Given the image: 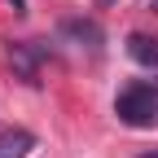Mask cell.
I'll return each instance as SVG.
<instances>
[{
    "instance_id": "obj_1",
    "label": "cell",
    "mask_w": 158,
    "mask_h": 158,
    "mask_svg": "<svg viewBox=\"0 0 158 158\" xmlns=\"http://www.w3.org/2000/svg\"><path fill=\"white\" fill-rule=\"evenodd\" d=\"M114 114L127 127H154L158 123V79H132L127 88H118Z\"/></svg>"
},
{
    "instance_id": "obj_2",
    "label": "cell",
    "mask_w": 158,
    "mask_h": 158,
    "mask_svg": "<svg viewBox=\"0 0 158 158\" xmlns=\"http://www.w3.org/2000/svg\"><path fill=\"white\" fill-rule=\"evenodd\" d=\"M62 35L75 40V48H88L92 57L101 53V40H106V31L97 27L92 18H70V22H62Z\"/></svg>"
},
{
    "instance_id": "obj_3",
    "label": "cell",
    "mask_w": 158,
    "mask_h": 158,
    "mask_svg": "<svg viewBox=\"0 0 158 158\" xmlns=\"http://www.w3.org/2000/svg\"><path fill=\"white\" fill-rule=\"evenodd\" d=\"M40 57H44V48H31V44H9V62H13V70L27 79V84H40Z\"/></svg>"
},
{
    "instance_id": "obj_4",
    "label": "cell",
    "mask_w": 158,
    "mask_h": 158,
    "mask_svg": "<svg viewBox=\"0 0 158 158\" xmlns=\"http://www.w3.org/2000/svg\"><path fill=\"white\" fill-rule=\"evenodd\" d=\"M127 57L145 70H158V35H145V31H132L127 35Z\"/></svg>"
},
{
    "instance_id": "obj_5",
    "label": "cell",
    "mask_w": 158,
    "mask_h": 158,
    "mask_svg": "<svg viewBox=\"0 0 158 158\" xmlns=\"http://www.w3.org/2000/svg\"><path fill=\"white\" fill-rule=\"evenodd\" d=\"M35 149V136L27 127H9V132H0V158H27Z\"/></svg>"
},
{
    "instance_id": "obj_6",
    "label": "cell",
    "mask_w": 158,
    "mask_h": 158,
    "mask_svg": "<svg viewBox=\"0 0 158 158\" xmlns=\"http://www.w3.org/2000/svg\"><path fill=\"white\" fill-rule=\"evenodd\" d=\"M13 9H18V13H22V9H27V0H13Z\"/></svg>"
},
{
    "instance_id": "obj_7",
    "label": "cell",
    "mask_w": 158,
    "mask_h": 158,
    "mask_svg": "<svg viewBox=\"0 0 158 158\" xmlns=\"http://www.w3.org/2000/svg\"><path fill=\"white\" fill-rule=\"evenodd\" d=\"M97 5H114V0H97Z\"/></svg>"
},
{
    "instance_id": "obj_8",
    "label": "cell",
    "mask_w": 158,
    "mask_h": 158,
    "mask_svg": "<svg viewBox=\"0 0 158 158\" xmlns=\"http://www.w3.org/2000/svg\"><path fill=\"white\" fill-rule=\"evenodd\" d=\"M149 9H154V13H158V0H154V5H149Z\"/></svg>"
}]
</instances>
